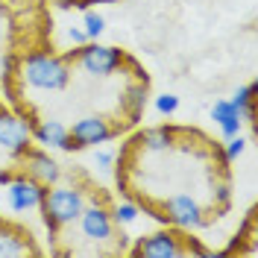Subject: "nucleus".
I'll list each match as a JSON object with an SVG mask.
<instances>
[{"mask_svg": "<svg viewBox=\"0 0 258 258\" xmlns=\"http://www.w3.org/2000/svg\"><path fill=\"white\" fill-rule=\"evenodd\" d=\"M18 80L35 91H64L71 82V64L62 56L35 50L18 59Z\"/></svg>", "mask_w": 258, "mask_h": 258, "instance_id": "f257e3e1", "label": "nucleus"}, {"mask_svg": "<svg viewBox=\"0 0 258 258\" xmlns=\"http://www.w3.org/2000/svg\"><path fill=\"white\" fill-rule=\"evenodd\" d=\"M82 209H85V194L74 185H59L56 182V185H50V191H44V200H41L44 223L50 229L77 223Z\"/></svg>", "mask_w": 258, "mask_h": 258, "instance_id": "f03ea898", "label": "nucleus"}, {"mask_svg": "<svg viewBox=\"0 0 258 258\" xmlns=\"http://www.w3.org/2000/svg\"><path fill=\"white\" fill-rule=\"evenodd\" d=\"M64 59H77L80 68L88 74V77H112L114 71H120L126 56L123 50L112 47V44H100V41H85L82 47H74Z\"/></svg>", "mask_w": 258, "mask_h": 258, "instance_id": "7ed1b4c3", "label": "nucleus"}, {"mask_svg": "<svg viewBox=\"0 0 258 258\" xmlns=\"http://www.w3.org/2000/svg\"><path fill=\"white\" fill-rule=\"evenodd\" d=\"M71 141H74V150H88V147H97V144H109L117 129L103 117V114H85V117H77L71 126Z\"/></svg>", "mask_w": 258, "mask_h": 258, "instance_id": "20e7f679", "label": "nucleus"}, {"mask_svg": "<svg viewBox=\"0 0 258 258\" xmlns=\"http://www.w3.org/2000/svg\"><path fill=\"white\" fill-rule=\"evenodd\" d=\"M132 255L141 258H182L185 252V238H179L173 229H156L150 235H141Z\"/></svg>", "mask_w": 258, "mask_h": 258, "instance_id": "39448f33", "label": "nucleus"}, {"mask_svg": "<svg viewBox=\"0 0 258 258\" xmlns=\"http://www.w3.org/2000/svg\"><path fill=\"white\" fill-rule=\"evenodd\" d=\"M161 211H164L161 217L167 223H173L176 229H185V232H197L206 223V214H203L200 203L194 200L191 194H173V197H167Z\"/></svg>", "mask_w": 258, "mask_h": 258, "instance_id": "423d86ee", "label": "nucleus"}, {"mask_svg": "<svg viewBox=\"0 0 258 258\" xmlns=\"http://www.w3.org/2000/svg\"><path fill=\"white\" fill-rule=\"evenodd\" d=\"M32 147V123L15 112H0V150L21 159Z\"/></svg>", "mask_w": 258, "mask_h": 258, "instance_id": "0eeeda50", "label": "nucleus"}, {"mask_svg": "<svg viewBox=\"0 0 258 258\" xmlns=\"http://www.w3.org/2000/svg\"><path fill=\"white\" fill-rule=\"evenodd\" d=\"M44 185L35 182L32 176H15L6 182V206L18 214L32 209H41V200H44Z\"/></svg>", "mask_w": 258, "mask_h": 258, "instance_id": "6e6552de", "label": "nucleus"}, {"mask_svg": "<svg viewBox=\"0 0 258 258\" xmlns=\"http://www.w3.org/2000/svg\"><path fill=\"white\" fill-rule=\"evenodd\" d=\"M80 229H82V235L88 238V241H94V243H106V241H112L114 238V220H112V214H109V209H103V206H85L80 214Z\"/></svg>", "mask_w": 258, "mask_h": 258, "instance_id": "1a4fd4ad", "label": "nucleus"}, {"mask_svg": "<svg viewBox=\"0 0 258 258\" xmlns=\"http://www.w3.org/2000/svg\"><path fill=\"white\" fill-rule=\"evenodd\" d=\"M21 159H24V167H27V176H32L35 182H41L44 188L56 185V182L62 179V164L53 159L44 147H41V150H32L30 147Z\"/></svg>", "mask_w": 258, "mask_h": 258, "instance_id": "9d476101", "label": "nucleus"}, {"mask_svg": "<svg viewBox=\"0 0 258 258\" xmlns=\"http://www.w3.org/2000/svg\"><path fill=\"white\" fill-rule=\"evenodd\" d=\"M32 141L38 147H44V150H64V153L74 150L68 126H64L62 120H56V117H47L38 126H32Z\"/></svg>", "mask_w": 258, "mask_h": 258, "instance_id": "9b49d317", "label": "nucleus"}, {"mask_svg": "<svg viewBox=\"0 0 258 258\" xmlns=\"http://www.w3.org/2000/svg\"><path fill=\"white\" fill-rule=\"evenodd\" d=\"M147 94H150V91H147V80H135L123 88V94H120V109H123V114L129 117V123H135V120L144 117L147 100H150Z\"/></svg>", "mask_w": 258, "mask_h": 258, "instance_id": "f8f14e48", "label": "nucleus"}, {"mask_svg": "<svg viewBox=\"0 0 258 258\" xmlns=\"http://www.w3.org/2000/svg\"><path fill=\"white\" fill-rule=\"evenodd\" d=\"M211 120L220 126V132H223V138H229V135H238L243 129V114L235 109V103L232 100H214V106H211Z\"/></svg>", "mask_w": 258, "mask_h": 258, "instance_id": "ddd939ff", "label": "nucleus"}, {"mask_svg": "<svg viewBox=\"0 0 258 258\" xmlns=\"http://www.w3.org/2000/svg\"><path fill=\"white\" fill-rule=\"evenodd\" d=\"M27 252H35L30 246V241L18 229L0 226V258H21V255H27Z\"/></svg>", "mask_w": 258, "mask_h": 258, "instance_id": "4468645a", "label": "nucleus"}, {"mask_svg": "<svg viewBox=\"0 0 258 258\" xmlns=\"http://www.w3.org/2000/svg\"><path fill=\"white\" fill-rule=\"evenodd\" d=\"M138 141H141L144 150H150V153H164L167 147L173 144V129L170 126H150V129L141 132Z\"/></svg>", "mask_w": 258, "mask_h": 258, "instance_id": "2eb2a0df", "label": "nucleus"}, {"mask_svg": "<svg viewBox=\"0 0 258 258\" xmlns=\"http://www.w3.org/2000/svg\"><path fill=\"white\" fill-rule=\"evenodd\" d=\"M229 100H232L235 109L243 114V120H255V82L235 88V94L229 97Z\"/></svg>", "mask_w": 258, "mask_h": 258, "instance_id": "dca6fc26", "label": "nucleus"}, {"mask_svg": "<svg viewBox=\"0 0 258 258\" xmlns=\"http://www.w3.org/2000/svg\"><path fill=\"white\" fill-rule=\"evenodd\" d=\"M109 214H112L114 226H132L138 217H141V209H138L135 203H129V200H120V203L109 211Z\"/></svg>", "mask_w": 258, "mask_h": 258, "instance_id": "f3484780", "label": "nucleus"}, {"mask_svg": "<svg viewBox=\"0 0 258 258\" xmlns=\"http://www.w3.org/2000/svg\"><path fill=\"white\" fill-rule=\"evenodd\" d=\"M103 30H106V18L100 15V12H85V18H82V32L88 35V41H97L103 35Z\"/></svg>", "mask_w": 258, "mask_h": 258, "instance_id": "a211bd4d", "label": "nucleus"}, {"mask_svg": "<svg viewBox=\"0 0 258 258\" xmlns=\"http://www.w3.org/2000/svg\"><path fill=\"white\" fill-rule=\"evenodd\" d=\"M243 150H246V138H243L241 132H238V135H229V138H226V144H223V159L226 161L241 159Z\"/></svg>", "mask_w": 258, "mask_h": 258, "instance_id": "6ab92c4d", "label": "nucleus"}, {"mask_svg": "<svg viewBox=\"0 0 258 258\" xmlns=\"http://www.w3.org/2000/svg\"><path fill=\"white\" fill-rule=\"evenodd\" d=\"M153 106H156V112H159L161 117H170V114H176V109H179V97L170 94V91H164V94L156 97Z\"/></svg>", "mask_w": 258, "mask_h": 258, "instance_id": "aec40b11", "label": "nucleus"}, {"mask_svg": "<svg viewBox=\"0 0 258 258\" xmlns=\"http://www.w3.org/2000/svg\"><path fill=\"white\" fill-rule=\"evenodd\" d=\"M114 150L112 147H94V167L97 170H112V164H114Z\"/></svg>", "mask_w": 258, "mask_h": 258, "instance_id": "412c9836", "label": "nucleus"}, {"mask_svg": "<svg viewBox=\"0 0 258 258\" xmlns=\"http://www.w3.org/2000/svg\"><path fill=\"white\" fill-rule=\"evenodd\" d=\"M185 252H188V255H200V258H211L214 255V249L203 246V243H197L194 238H185Z\"/></svg>", "mask_w": 258, "mask_h": 258, "instance_id": "4be33fe9", "label": "nucleus"}, {"mask_svg": "<svg viewBox=\"0 0 258 258\" xmlns=\"http://www.w3.org/2000/svg\"><path fill=\"white\" fill-rule=\"evenodd\" d=\"M214 200H217L220 206H229V200H232V185H229L226 179L217 185V188H214Z\"/></svg>", "mask_w": 258, "mask_h": 258, "instance_id": "5701e85b", "label": "nucleus"}, {"mask_svg": "<svg viewBox=\"0 0 258 258\" xmlns=\"http://www.w3.org/2000/svg\"><path fill=\"white\" fill-rule=\"evenodd\" d=\"M68 41H71L74 47H82V44L88 41V35L82 32V27H71V30H68Z\"/></svg>", "mask_w": 258, "mask_h": 258, "instance_id": "b1692460", "label": "nucleus"}, {"mask_svg": "<svg viewBox=\"0 0 258 258\" xmlns=\"http://www.w3.org/2000/svg\"><path fill=\"white\" fill-rule=\"evenodd\" d=\"M9 179H12V176H9V173H0V185H6Z\"/></svg>", "mask_w": 258, "mask_h": 258, "instance_id": "393cba45", "label": "nucleus"}, {"mask_svg": "<svg viewBox=\"0 0 258 258\" xmlns=\"http://www.w3.org/2000/svg\"><path fill=\"white\" fill-rule=\"evenodd\" d=\"M91 3H114V0H91Z\"/></svg>", "mask_w": 258, "mask_h": 258, "instance_id": "a878e982", "label": "nucleus"}, {"mask_svg": "<svg viewBox=\"0 0 258 258\" xmlns=\"http://www.w3.org/2000/svg\"><path fill=\"white\" fill-rule=\"evenodd\" d=\"M0 91H3V82H0Z\"/></svg>", "mask_w": 258, "mask_h": 258, "instance_id": "bb28decb", "label": "nucleus"}]
</instances>
